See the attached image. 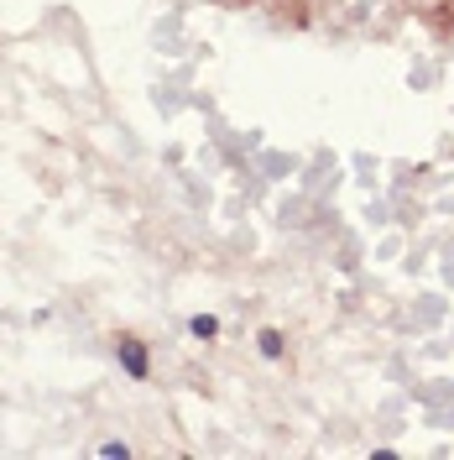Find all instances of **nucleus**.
<instances>
[{"label": "nucleus", "mask_w": 454, "mask_h": 460, "mask_svg": "<svg viewBox=\"0 0 454 460\" xmlns=\"http://www.w3.org/2000/svg\"><path fill=\"white\" fill-rule=\"evenodd\" d=\"M115 356H120V367L131 382H146L152 376V356H146V345L136 335H115Z\"/></svg>", "instance_id": "obj_1"}, {"label": "nucleus", "mask_w": 454, "mask_h": 460, "mask_svg": "<svg viewBox=\"0 0 454 460\" xmlns=\"http://www.w3.org/2000/svg\"><path fill=\"white\" fill-rule=\"evenodd\" d=\"M418 11L433 31H454V0H418Z\"/></svg>", "instance_id": "obj_2"}, {"label": "nucleus", "mask_w": 454, "mask_h": 460, "mask_svg": "<svg viewBox=\"0 0 454 460\" xmlns=\"http://www.w3.org/2000/svg\"><path fill=\"white\" fill-rule=\"evenodd\" d=\"M256 350H261L266 361H283V356H287V335H283V330H272V324H266V330L256 335Z\"/></svg>", "instance_id": "obj_3"}, {"label": "nucleus", "mask_w": 454, "mask_h": 460, "mask_svg": "<svg viewBox=\"0 0 454 460\" xmlns=\"http://www.w3.org/2000/svg\"><path fill=\"white\" fill-rule=\"evenodd\" d=\"M188 335H194V341H214V335H220V319L214 314H194L188 319Z\"/></svg>", "instance_id": "obj_4"}, {"label": "nucleus", "mask_w": 454, "mask_h": 460, "mask_svg": "<svg viewBox=\"0 0 454 460\" xmlns=\"http://www.w3.org/2000/svg\"><path fill=\"white\" fill-rule=\"evenodd\" d=\"M100 456H120V460H126V456H131V445H126V439H105V445H100Z\"/></svg>", "instance_id": "obj_5"}, {"label": "nucleus", "mask_w": 454, "mask_h": 460, "mask_svg": "<svg viewBox=\"0 0 454 460\" xmlns=\"http://www.w3.org/2000/svg\"><path fill=\"white\" fill-rule=\"evenodd\" d=\"M225 5H235V0H225Z\"/></svg>", "instance_id": "obj_6"}]
</instances>
